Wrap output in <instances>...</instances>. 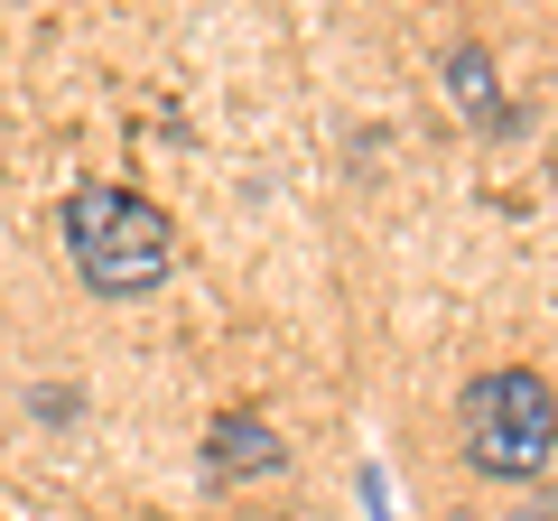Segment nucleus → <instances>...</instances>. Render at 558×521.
<instances>
[{
	"label": "nucleus",
	"instance_id": "f257e3e1",
	"mask_svg": "<svg viewBox=\"0 0 558 521\" xmlns=\"http://www.w3.org/2000/svg\"><path fill=\"white\" fill-rule=\"evenodd\" d=\"M65 252H75V280L94 299H149V289L178 270V223L140 186H112V178H84L57 215Z\"/></svg>",
	"mask_w": 558,
	"mask_h": 521
},
{
	"label": "nucleus",
	"instance_id": "f03ea898",
	"mask_svg": "<svg viewBox=\"0 0 558 521\" xmlns=\"http://www.w3.org/2000/svg\"><path fill=\"white\" fill-rule=\"evenodd\" d=\"M457 428H465V465L484 484H539L558 457V391L531 363H494V373L465 381Z\"/></svg>",
	"mask_w": 558,
	"mask_h": 521
},
{
	"label": "nucleus",
	"instance_id": "7ed1b4c3",
	"mask_svg": "<svg viewBox=\"0 0 558 521\" xmlns=\"http://www.w3.org/2000/svg\"><path fill=\"white\" fill-rule=\"evenodd\" d=\"M205 465H215V484H252V475H279L289 447H279V428L260 420V410H223V420L205 428Z\"/></svg>",
	"mask_w": 558,
	"mask_h": 521
},
{
	"label": "nucleus",
	"instance_id": "20e7f679",
	"mask_svg": "<svg viewBox=\"0 0 558 521\" xmlns=\"http://www.w3.org/2000/svg\"><path fill=\"white\" fill-rule=\"evenodd\" d=\"M447 84H457V102L475 121H502V84H494V57H484V47H457V57H447Z\"/></svg>",
	"mask_w": 558,
	"mask_h": 521
}]
</instances>
